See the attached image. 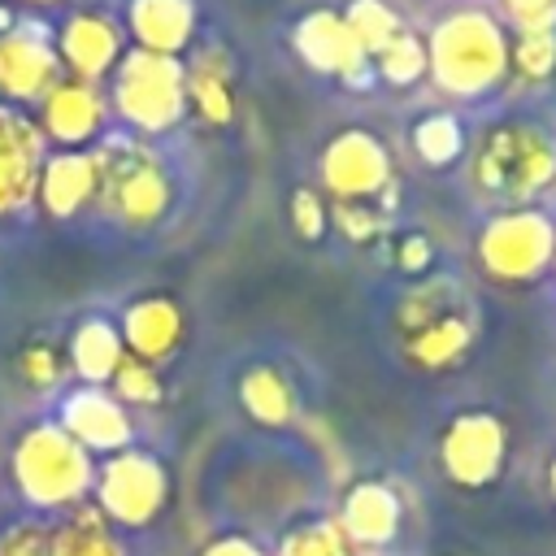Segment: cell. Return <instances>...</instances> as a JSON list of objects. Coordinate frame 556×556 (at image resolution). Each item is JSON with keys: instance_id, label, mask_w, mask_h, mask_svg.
Here are the masks:
<instances>
[{"instance_id": "1", "label": "cell", "mask_w": 556, "mask_h": 556, "mask_svg": "<svg viewBox=\"0 0 556 556\" xmlns=\"http://www.w3.org/2000/svg\"><path fill=\"white\" fill-rule=\"evenodd\" d=\"M508 39L500 13L456 4L426 30V78L447 100H486L508 78Z\"/></svg>"}, {"instance_id": "2", "label": "cell", "mask_w": 556, "mask_h": 556, "mask_svg": "<svg viewBox=\"0 0 556 556\" xmlns=\"http://www.w3.org/2000/svg\"><path fill=\"white\" fill-rule=\"evenodd\" d=\"M469 182L495 208L539 204L556 187V135L534 117H500L469 139Z\"/></svg>"}, {"instance_id": "3", "label": "cell", "mask_w": 556, "mask_h": 556, "mask_svg": "<svg viewBox=\"0 0 556 556\" xmlns=\"http://www.w3.org/2000/svg\"><path fill=\"white\" fill-rule=\"evenodd\" d=\"M395 339L408 365L426 374L456 369L478 343V308L460 278L421 274L395 300Z\"/></svg>"}, {"instance_id": "4", "label": "cell", "mask_w": 556, "mask_h": 556, "mask_svg": "<svg viewBox=\"0 0 556 556\" xmlns=\"http://www.w3.org/2000/svg\"><path fill=\"white\" fill-rule=\"evenodd\" d=\"M9 478L35 513L65 517L78 504H87L96 486V456L78 447L56 421H35L17 434L9 452Z\"/></svg>"}, {"instance_id": "5", "label": "cell", "mask_w": 556, "mask_h": 556, "mask_svg": "<svg viewBox=\"0 0 556 556\" xmlns=\"http://www.w3.org/2000/svg\"><path fill=\"white\" fill-rule=\"evenodd\" d=\"M91 161H96V204L122 226L148 230L174 208V182L139 135L130 130L100 135L91 143Z\"/></svg>"}, {"instance_id": "6", "label": "cell", "mask_w": 556, "mask_h": 556, "mask_svg": "<svg viewBox=\"0 0 556 556\" xmlns=\"http://www.w3.org/2000/svg\"><path fill=\"white\" fill-rule=\"evenodd\" d=\"M109 113L139 139H156L174 130L187 117L182 56L126 48L117 70L109 74Z\"/></svg>"}, {"instance_id": "7", "label": "cell", "mask_w": 556, "mask_h": 556, "mask_svg": "<svg viewBox=\"0 0 556 556\" xmlns=\"http://www.w3.org/2000/svg\"><path fill=\"white\" fill-rule=\"evenodd\" d=\"M473 256L491 282L504 287L539 282L556 261V222L539 204L495 208L473 239Z\"/></svg>"}, {"instance_id": "8", "label": "cell", "mask_w": 556, "mask_h": 556, "mask_svg": "<svg viewBox=\"0 0 556 556\" xmlns=\"http://www.w3.org/2000/svg\"><path fill=\"white\" fill-rule=\"evenodd\" d=\"M317 178H321L317 191L330 204H382V208H395V195H400L391 148L365 126H348V130L326 139V148L317 156Z\"/></svg>"}, {"instance_id": "9", "label": "cell", "mask_w": 556, "mask_h": 556, "mask_svg": "<svg viewBox=\"0 0 556 556\" xmlns=\"http://www.w3.org/2000/svg\"><path fill=\"white\" fill-rule=\"evenodd\" d=\"M96 508L113 530H143L152 526L169 504V469L139 447L104 456L96 465Z\"/></svg>"}, {"instance_id": "10", "label": "cell", "mask_w": 556, "mask_h": 556, "mask_svg": "<svg viewBox=\"0 0 556 556\" xmlns=\"http://www.w3.org/2000/svg\"><path fill=\"white\" fill-rule=\"evenodd\" d=\"M439 465L447 482L465 491L491 486L508 465V426L491 408H465L456 413L439 434Z\"/></svg>"}, {"instance_id": "11", "label": "cell", "mask_w": 556, "mask_h": 556, "mask_svg": "<svg viewBox=\"0 0 556 556\" xmlns=\"http://www.w3.org/2000/svg\"><path fill=\"white\" fill-rule=\"evenodd\" d=\"M61 78L56 43L48 26L35 22H13L0 30V104L30 109L39 104Z\"/></svg>"}, {"instance_id": "12", "label": "cell", "mask_w": 556, "mask_h": 556, "mask_svg": "<svg viewBox=\"0 0 556 556\" xmlns=\"http://www.w3.org/2000/svg\"><path fill=\"white\" fill-rule=\"evenodd\" d=\"M52 43H56L61 74H65V78L96 83V87H100V78H109V74L117 70V61H122L126 48H130L122 22L109 17V13H100V9H74V13L56 26Z\"/></svg>"}, {"instance_id": "13", "label": "cell", "mask_w": 556, "mask_h": 556, "mask_svg": "<svg viewBox=\"0 0 556 556\" xmlns=\"http://www.w3.org/2000/svg\"><path fill=\"white\" fill-rule=\"evenodd\" d=\"M291 52L326 78H339L348 87L369 83V56L361 52V43L352 39L348 22L339 9H308L304 17L291 22Z\"/></svg>"}, {"instance_id": "14", "label": "cell", "mask_w": 556, "mask_h": 556, "mask_svg": "<svg viewBox=\"0 0 556 556\" xmlns=\"http://www.w3.org/2000/svg\"><path fill=\"white\" fill-rule=\"evenodd\" d=\"M35 126L48 139V148H70L83 152L104 135L109 122V96L96 83L83 78H56V87L35 104Z\"/></svg>"}, {"instance_id": "15", "label": "cell", "mask_w": 556, "mask_h": 556, "mask_svg": "<svg viewBox=\"0 0 556 556\" xmlns=\"http://www.w3.org/2000/svg\"><path fill=\"white\" fill-rule=\"evenodd\" d=\"M48 156V139L39 135L26 109L0 104V217H13L35 204L39 169Z\"/></svg>"}, {"instance_id": "16", "label": "cell", "mask_w": 556, "mask_h": 556, "mask_svg": "<svg viewBox=\"0 0 556 556\" xmlns=\"http://www.w3.org/2000/svg\"><path fill=\"white\" fill-rule=\"evenodd\" d=\"M56 426H61L78 447H87L91 456L126 452L130 439H135V421H130L126 404H122L109 387H74V391L61 400Z\"/></svg>"}, {"instance_id": "17", "label": "cell", "mask_w": 556, "mask_h": 556, "mask_svg": "<svg viewBox=\"0 0 556 556\" xmlns=\"http://www.w3.org/2000/svg\"><path fill=\"white\" fill-rule=\"evenodd\" d=\"M334 526L343 530V539L356 547V552H378L387 543L400 539V526H404V500L391 482L382 478H356L348 491H343V504H339V517Z\"/></svg>"}, {"instance_id": "18", "label": "cell", "mask_w": 556, "mask_h": 556, "mask_svg": "<svg viewBox=\"0 0 556 556\" xmlns=\"http://www.w3.org/2000/svg\"><path fill=\"white\" fill-rule=\"evenodd\" d=\"M117 330H122L126 356L148 361V365L161 369V365L182 348V339H187V317H182L178 300H169V295H139V300H130V304L122 308Z\"/></svg>"}, {"instance_id": "19", "label": "cell", "mask_w": 556, "mask_h": 556, "mask_svg": "<svg viewBox=\"0 0 556 556\" xmlns=\"http://www.w3.org/2000/svg\"><path fill=\"white\" fill-rule=\"evenodd\" d=\"M182 83H187V109L208 126L235 122V56L226 43H195L182 56Z\"/></svg>"}, {"instance_id": "20", "label": "cell", "mask_w": 556, "mask_h": 556, "mask_svg": "<svg viewBox=\"0 0 556 556\" xmlns=\"http://www.w3.org/2000/svg\"><path fill=\"white\" fill-rule=\"evenodd\" d=\"M195 26H200L195 0H126L122 30H126L130 48L182 56L195 48Z\"/></svg>"}, {"instance_id": "21", "label": "cell", "mask_w": 556, "mask_h": 556, "mask_svg": "<svg viewBox=\"0 0 556 556\" xmlns=\"http://www.w3.org/2000/svg\"><path fill=\"white\" fill-rule=\"evenodd\" d=\"M96 200V161L91 148L70 152V148H48L43 169H39V187H35V204L43 208V217L65 222L74 213H83Z\"/></svg>"}, {"instance_id": "22", "label": "cell", "mask_w": 556, "mask_h": 556, "mask_svg": "<svg viewBox=\"0 0 556 556\" xmlns=\"http://www.w3.org/2000/svg\"><path fill=\"white\" fill-rule=\"evenodd\" d=\"M122 356H126V343H122L117 321H109V317H83L70 330L65 361H70V374L83 378V387H109V378L117 374Z\"/></svg>"}, {"instance_id": "23", "label": "cell", "mask_w": 556, "mask_h": 556, "mask_svg": "<svg viewBox=\"0 0 556 556\" xmlns=\"http://www.w3.org/2000/svg\"><path fill=\"white\" fill-rule=\"evenodd\" d=\"M239 404L243 413L256 421V426H269V430H282L300 417V400H295V387L282 369L274 365H252L243 378H239Z\"/></svg>"}, {"instance_id": "24", "label": "cell", "mask_w": 556, "mask_h": 556, "mask_svg": "<svg viewBox=\"0 0 556 556\" xmlns=\"http://www.w3.org/2000/svg\"><path fill=\"white\" fill-rule=\"evenodd\" d=\"M52 556H126V543L96 504H78L52 526Z\"/></svg>"}, {"instance_id": "25", "label": "cell", "mask_w": 556, "mask_h": 556, "mask_svg": "<svg viewBox=\"0 0 556 556\" xmlns=\"http://www.w3.org/2000/svg\"><path fill=\"white\" fill-rule=\"evenodd\" d=\"M408 143H413V152H417L421 165L447 169V165H456V161L465 156L469 135H465V122H460L452 109H430V113H421V117L413 122Z\"/></svg>"}, {"instance_id": "26", "label": "cell", "mask_w": 556, "mask_h": 556, "mask_svg": "<svg viewBox=\"0 0 556 556\" xmlns=\"http://www.w3.org/2000/svg\"><path fill=\"white\" fill-rule=\"evenodd\" d=\"M352 39L361 43V52L374 61L400 30H404V17L387 4V0H348V9H339Z\"/></svg>"}, {"instance_id": "27", "label": "cell", "mask_w": 556, "mask_h": 556, "mask_svg": "<svg viewBox=\"0 0 556 556\" xmlns=\"http://www.w3.org/2000/svg\"><path fill=\"white\" fill-rule=\"evenodd\" d=\"M374 74L382 78V83H391V87H413V83H421L426 78V35H417V30H400L374 61Z\"/></svg>"}, {"instance_id": "28", "label": "cell", "mask_w": 556, "mask_h": 556, "mask_svg": "<svg viewBox=\"0 0 556 556\" xmlns=\"http://www.w3.org/2000/svg\"><path fill=\"white\" fill-rule=\"evenodd\" d=\"M508 74L521 83H547L556 74V30H513Z\"/></svg>"}, {"instance_id": "29", "label": "cell", "mask_w": 556, "mask_h": 556, "mask_svg": "<svg viewBox=\"0 0 556 556\" xmlns=\"http://www.w3.org/2000/svg\"><path fill=\"white\" fill-rule=\"evenodd\" d=\"M269 556H356V547L343 539L334 517H317V521L291 526L278 539V552H269Z\"/></svg>"}, {"instance_id": "30", "label": "cell", "mask_w": 556, "mask_h": 556, "mask_svg": "<svg viewBox=\"0 0 556 556\" xmlns=\"http://www.w3.org/2000/svg\"><path fill=\"white\" fill-rule=\"evenodd\" d=\"M13 369H17V378H22L30 391H56L61 378L70 374V361H65V348H56L52 339H30V343L13 356Z\"/></svg>"}, {"instance_id": "31", "label": "cell", "mask_w": 556, "mask_h": 556, "mask_svg": "<svg viewBox=\"0 0 556 556\" xmlns=\"http://www.w3.org/2000/svg\"><path fill=\"white\" fill-rule=\"evenodd\" d=\"M109 391L126 404V408H152L165 400V382H161V369L148 365V361H135V356H122L117 374L109 378Z\"/></svg>"}, {"instance_id": "32", "label": "cell", "mask_w": 556, "mask_h": 556, "mask_svg": "<svg viewBox=\"0 0 556 556\" xmlns=\"http://www.w3.org/2000/svg\"><path fill=\"white\" fill-rule=\"evenodd\" d=\"M330 226L348 243L369 248V243H382L391 235V208H382V204H330Z\"/></svg>"}, {"instance_id": "33", "label": "cell", "mask_w": 556, "mask_h": 556, "mask_svg": "<svg viewBox=\"0 0 556 556\" xmlns=\"http://www.w3.org/2000/svg\"><path fill=\"white\" fill-rule=\"evenodd\" d=\"M287 217H291V230L304 243H321L326 230H330V200L317 187H295L291 200H287Z\"/></svg>"}, {"instance_id": "34", "label": "cell", "mask_w": 556, "mask_h": 556, "mask_svg": "<svg viewBox=\"0 0 556 556\" xmlns=\"http://www.w3.org/2000/svg\"><path fill=\"white\" fill-rule=\"evenodd\" d=\"M0 556H52V526H43V521H13L0 534Z\"/></svg>"}, {"instance_id": "35", "label": "cell", "mask_w": 556, "mask_h": 556, "mask_svg": "<svg viewBox=\"0 0 556 556\" xmlns=\"http://www.w3.org/2000/svg\"><path fill=\"white\" fill-rule=\"evenodd\" d=\"M513 30H556V0H500Z\"/></svg>"}, {"instance_id": "36", "label": "cell", "mask_w": 556, "mask_h": 556, "mask_svg": "<svg viewBox=\"0 0 556 556\" xmlns=\"http://www.w3.org/2000/svg\"><path fill=\"white\" fill-rule=\"evenodd\" d=\"M391 243H395V248H391V261L400 265V274H408V278L430 274V265H434V243H430L426 235L408 230V235H400V239H391Z\"/></svg>"}, {"instance_id": "37", "label": "cell", "mask_w": 556, "mask_h": 556, "mask_svg": "<svg viewBox=\"0 0 556 556\" xmlns=\"http://www.w3.org/2000/svg\"><path fill=\"white\" fill-rule=\"evenodd\" d=\"M200 556H269V552L248 534H217L200 547Z\"/></svg>"}, {"instance_id": "38", "label": "cell", "mask_w": 556, "mask_h": 556, "mask_svg": "<svg viewBox=\"0 0 556 556\" xmlns=\"http://www.w3.org/2000/svg\"><path fill=\"white\" fill-rule=\"evenodd\" d=\"M547 491H552V500H556V456L547 460Z\"/></svg>"}, {"instance_id": "39", "label": "cell", "mask_w": 556, "mask_h": 556, "mask_svg": "<svg viewBox=\"0 0 556 556\" xmlns=\"http://www.w3.org/2000/svg\"><path fill=\"white\" fill-rule=\"evenodd\" d=\"M22 4H35V9H48V4H61V0H22Z\"/></svg>"}, {"instance_id": "40", "label": "cell", "mask_w": 556, "mask_h": 556, "mask_svg": "<svg viewBox=\"0 0 556 556\" xmlns=\"http://www.w3.org/2000/svg\"><path fill=\"white\" fill-rule=\"evenodd\" d=\"M552 269H556V261H552Z\"/></svg>"}]
</instances>
